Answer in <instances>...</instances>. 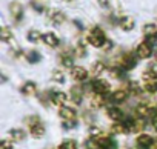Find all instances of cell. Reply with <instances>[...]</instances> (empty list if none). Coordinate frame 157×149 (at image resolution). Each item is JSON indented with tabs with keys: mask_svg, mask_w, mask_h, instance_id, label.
<instances>
[{
	"mask_svg": "<svg viewBox=\"0 0 157 149\" xmlns=\"http://www.w3.org/2000/svg\"><path fill=\"white\" fill-rule=\"evenodd\" d=\"M143 83H145V89L148 92H155L157 91V68L155 66H149L145 71Z\"/></svg>",
	"mask_w": 157,
	"mask_h": 149,
	"instance_id": "cell-1",
	"label": "cell"
},
{
	"mask_svg": "<svg viewBox=\"0 0 157 149\" xmlns=\"http://www.w3.org/2000/svg\"><path fill=\"white\" fill-rule=\"evenodd\" d=\"M88 42L96 48H103L105 43H106V37H105V34L100 28H93L90 35H88Z\"/></svg>",
	"mask_w": 157,
	"mask_h": 149,
	"instance_id": "cell-2",
	"label": "cell"
},
{
	"mask_svg": "<svg viewBox=\"0 0 157 149\" xmlns=\"http://www.w3.org/2000/svg\"><path fill=\"white\" fill-rule=\"evenodd\" d=\"M29 132L34 138H42L45 135V126L40 123L39 118H31L29 121Z\"/></svg>",
	"mask_w": 157,
	"mask_h": 149,
	"instance_id": "cell-3",
	"label": "cell"
},
{
	"mask_svg": "<svg viewBox=\"0 0 157 149\" xmlns=\"http://www.w3.org/2000/svg\"><path fill=\"white\" fill-rule=\"evenodd\" d=\"M143 34L146 39V43H149L151 46L154 43H157V26L154 23H148L143 26Z\"/></svg>",
	"mask_w": 157,
	"mask_h": 149,
	"instance_id": "cell-4",
	"label": "cell"
},
{
	"mask_svg": "<svg viewBox=\"0 0 157 149\" xmlns=\"http://www.w3.org/2000/svg\"><path fill=\"white\" fill-rule=\"evenodd\" d=\"M93 89H94V92H96V94L105 95V94H108V92H109L111 86H109V83H108V82L97 79V80H94V82H93Z\"/></svg>",
	"mask_w": 157,
	"mask_h": 149,
	"instance_id": "cell-5",
	"label": "cell"
},
{
	"mask_svg": "<svg viewBox=\"0 0 157 149\" xmlns=\"http://www.w3.org/2000/svg\"><path fill=\"white\" fill-rule=\"evenodd\" d=\"M137 146H139V149H151L152 147V144H154V140H152V137L151 135H148V134H140L139 137H137Z\"/></svg>",
	"mask_w": 157,
	"mask_h": 149,
	"instance_id": "cell-6",
	"label": "cell"
},
{
	"mask_svg": "<svg viewBox=\"0 0 157 149\" xmlns=\"http://www.w3.org/2000/svg\"><path fill=\"white\" fill-rule=\"evenodd\" d=\"M59 115L63 121H75V111L68 106H62L59 111Z\"/></svg>",
	"mask_w": 157,
	"mask_h": 149,
	"instance_id": "cell-7",
	"label": "cell"
},
{
	"mask_svg": "<svg viewBox=\"0 0 157 149\" xmlns=\"http://www.w3.org/2000/svg\"><path fill=\"white\" fill-rule=\"evenodd\" d=\"M71 76L74 77V80L83 82V80H86V77H88V72H86V69L82 68V66H74V68L71 69Z\"/></svg>",
	"mask_w": 157,
	"mask_h": 149,
	"instance_id": "cell-8",
	"label": "cell"
},
{
	"mask_svg": "<svg viewBox=\"0 0 157 149\" xmlns=\"http://www.w3.org/2000/svg\"><path fill=\"white\" fill-rule=\"evenodd\" d=\"M136 112H137V115L139 117H142V118H145V117H154L155 114H154V109L151 108V106H148V105H145V103H142V105H139L137 108H136Z\"/></svg>",
	"mask_w": 157,
	"mask_h": 149,
	"instance_id": "cell-9",
	"label": "cell"
},
{
	"mask_svg": "<svg viewBox=\"0 0 157 149\" xmlns=\"http://www.w3.org/2000/svg\"><path fill=\"white\" fill-rule=\"evenodd\" d=\"M66 100H68V95H66L65 92H62V91H52V94H51V102H52L54 105L62 106V105H65Z\"/></svg>",
	"mask_w": 157,
	"mask_h": 149,
	"instance_id": "cell-10",
	"label": "cell"
},
{
	"mask_svg": "<svg viewBox=\"0 0 157 149\" xmlns=\"http://www.w3.org/2000/svg\"><path fill=\"white\" fill-rule=\"evenodd\" d=\"M152 54V48H151V45L149 43H140L139 45V48H137V55L140 57V58H148L149 55Z\"/></svg>",
	"mask_w": 157,
	"mask_h": 149,
	"instance_id": "cell-11",
	"label": "cell"
},
{
	"mask_svg": "<svg viewBox=\"0 0 157 149\" xmlns=\"http://www.w3.org/2000/svg\"><path fill=\"white\" fill-rule=\"evenodd\" d=\"M94 140H96V143H97V146H99L100 149H113V147H114L113 140L108 138V137H105V135H102V137H99V138H94Z\"/></svg>",
	"mask_w": 157,
	"mask_h": 149,
	"instance_id": "cell-12",
	"label": "cell"
},
{
	"mask_svg": "<svg viewBox=\"0 0 157 149\" xmlns=\"http://www.w3.org/2000/svg\"><path fill=\"white\" fill-rule=\"evenodd\" d=\"M42 40H43V43L45 45H48V46H52V48H56L60 42H59V39L52 34V32H46V34H43V37H42Z\"/></svg>",
	"mask_w": 157,
	"mask_h": 149,
	"instance_id": "cell-13",
	"label": "cell"
},
{
	"mask_svg": "<svg viewBox=\"0 0 157 149\" xmlns=\"http://www.w3.org/2000/svg\"><path fill=\"white\" fill-rule=\"evenodd\" d=\"M106 114H108V117H109L111 120H114L116 123H117V121H120V120L123 118L122 111H120V109H117V108H108Z\"/></svg>",
	"mask_w": 157,
	"mask_h": 149,
	"instance_id": "cell-14",
	"label": "cell"
},
{
	"mask_svg": "<svg viewBox=\"0 0 157 149\" xmlns=\"http://www.w3.org/2000/svg\"><path fill=\"white\" fill-rule=\"evenodd\" d=\"M134 19H131V17H122L120 19V28L123 29V31H131L132 28H134Z\"/></svg>",
	"mask_w": 157,
	"mask_h": 149,
	"instance_id": "cell-15",
	"label": "cell"
},
{
	"mask_svg": "<svg viewBox=\"0 0 157 149\" xmlns=\"http://www.w3.org/2000/svg\"><path fill=\"white\" fill-rule=\"evenodd\" d=\"M22 92H23L25 95H34V94L37 92V86H36V83H33V82H26V83L23 85V88H22Z\"/></svg>",
	"mask_w": 157,
	"mask_h": 149,
	"instance_id": "cell-16",
	"label": "cell"
},
{
	"mask_svg": "<svg viewBox=\"0 0 157 149\" xmlns=\"http://www.w3.org/2000/svg\"><path fill=\"white\" fill-rule=\"evenodd\" d=\"M136 63H137L136 55H132V54H126V55L123 57V66H125L126 69L134 68V66H136Z\"/></svg>",
	"mask_w": 157,
	"mask_h": 149,
	"instance_id": "cell-17",
	"label": "cell"
},
{
	"mask_svg": "<svg viewBox=\"0 0 157 149\" xmlns=\"http://www.w3.org/2000/svg\"><path fill=\"white\" fill-rule=\"evenodd\" d=\"M49 19H51V22H52L54 25H60V23H63L65 16H63V13H60V11H52L51 16H49Z\"/></svg>",
	"mask_w": 157,
	"mask_h": 149,
	"instance_id": "cell-18",
	"label": "cell"
},
{
	"mask_svg": "<svg viewBox=\"0 0 157 149\" xmlns=\"http://www.w3.org/2000/svg\"><path fill=\"white\" fill-rule=\"evenodd\" d=\"M10 135H11V138L14 141H22L25 138V132L22 129H11L10 131Z\"/></svg>",
	"mask_w": 157,
	"mask_h": 149,
	"instance_id": "cell-19",
	"label": "cell"
},
{
	"mask_svg": "<svg viewBox=\"0 0 157 149\" xmlns=\"http://www.w3.org/2000/svg\"><path fill=\"white\" fill-rule=\"evenodd\" d=\"M111 132H113V134H123V132H126L125 123H120V121L114 123V125L111 126Z\"/></svg>",
	"mask_w": 157,
	"mask_h": 149,
	"instance_id": "cell-20",
	"label": "cell"
},
{
	"mask_svg": "<svg viewBox=\"0 0 157 149\" xmlns=\"http://www.w3.org/2000/svg\"><path fill=\"white\" fill-rule=\"evenodd\" d=\"M71 99H72V102L74 103H80L82 102V91L78 89V88H72L71 89Z\"/></svg>",
	"mask_w": 157,
	"mask_h": 149,
	"instance_id": "cell-21",
	"label": "cell"
},
{
	"mask_svg": "<svg viewBox=\"0 0 157 149\" xmlns=\"http://www.w3.org/2000/svg\"><path fill=\"white\" fill-rule=\"evenodd\" d=\"M11 13H13V16L16 17L17 22L22 19V6H20L19 3H13V5H11Z\"/></svg>",
	"mask_w": 157,
	"mask_h": 149,
	"instance_id": "cell-22",
	"label": "cell"
},
{
	"mask_svg": "<svg viewBox=\"0 0 157 149\" xmlns=\"http://www.w3.org/2000/svg\"><path fill=\"white\" fill-rule=\"evenodd\" d=\"M126 91H123V89H119V91H116V92H113V100L114 102H125L126 100Z\"/></svg>",
	"mask_w": 157,
	"mask_h": 149,
	"instance_id": "cell-23",
	"label": "cell"
},
{
	"mask_svg": "<svg viewBox=\"0 0 157 149\" xmlns=\"http://www.w3.org/2000/svg\"><path fill=\"white\" fill-rule=\"evenodd\" d=\"M57 149H77V143L74 140H65Z\"/></svg>",
	"mask_w": 157,
	"mask_h": 149,
	"instance_id": "cell-24",
	"label": "cell"
},
{
	"mask_svg": "<svg viewBox=\"0 0 157 149\" xmlns=\"http://www.w3.org/2000/svg\"><path fill=\"white\" fill-rule=\"evenodd\" d=\"M103 71H105V65L102 61H96L93 65V74H94V76H99V74H102Z\"/></svg>",
	"mask_w": 157,
	"mask_h": 149,
	"instance_id": "cell-25",
	"label": "cell"
},
{
	"mask_svg": "<svg viewBox=\"0 0 157 149\" xmlns=\"http://www.w3.org/2000/svg\"><path fill=\"white\" fill-rule=\"evenodd\" d=\"M43 35L39 32V31H36V29H31L29 32H28V40H31V42H37L39 39H42Z\"/></svg>",
	"mask_w": 157,
	"mask_h": 149,
	"instance_id": "cell-26",
	"label": "cell"
},
{
	"mask_svg": "<svg viewBox=\"0 0 157 149\" xmlns=\"http://www.w3.org/2000/svg\"><path fill=\"white\" fill-rule=\"evenodd\" d=\"M26 60H28L29 63H36V61H39V60H40V55H39V52L31 51V52L26 55Z\"/></svg>",
	"mask_w": 157,
	"mask_h": 149,
	"instance_id": "cell-27",
	"label": "cell"
},
{
	"mask_svg": "<svg viewBox=\"0 0 157 149\" xmlns=\"http://www.w3.org/2000/svg\"><path fill=\"white\" fill-rule=\"evenodd\" d=\"M52 80H56L57 83H63V82H65V76H63L60 71H54V74H52Z\"/></svg>",
	"mask_w": 157,
	"mask_h": 149,
	"instance_id": "cell-28",
	"label": "cell"
},
{
	"mask_svg": "<svg viewBox=\"0 0 157 149\" xmlns=\"http://www.w3.org/2000/svg\"><path fill=\"white\" fill-rule=\"evenodd\" d=\"M105 103V100H103V95H100V94H96L94 97H93V105L94 106H102Z\"/></svg>",
	"mask_w": 157,
	"mask_h": 149,
	"instance_id": "cell-29",
	"label": "cell"
},
{
	"mask_svg": "<svg viewBox=\"0 0 157 149\" xmlns=\"http://www.w3.org/2000/svg\"><path fill=\"white\" fill-rule=\"evenodd\" d=\"M62 63H63L66 68H71V66H72V58H71V55L63 54V55H62Z\"/></svg>",
	"mask_w": 157,
	"mask_h": 149,
	"instance_id": "cell-30",
	"label": "cell"
},
{
	"mask_svg": "<svg viewBox=\"0 0 157 149\" xmlns=\"http://www.w3.org/2000/svg\"><path fill=\"white\" fill-rule=\"evenodd\" d=\"M129 91H131L132 94H140V92H142L139 83H136V82H131V83H129Z\"/></svg>",
	"mask_w": 157,
	"mask_h": 149,
	"instance_id": "cell-31",
	"label": "cell"
},
{
	"mask_svg": "<svg viewBox=\"0 0 157 149\" xmlns=\"http://www.w3.org/2000/svg\"><path fill=\"white\" fill-rule=\"evenodd\" d=\"M11 37H13L11 31H10L8 28H3V29H2V40H10Z\"/></svg>",
	"mask_w": 157,
	"mask_h": 149,
	"instance_id": "cell-32",
	"label": "cell"
},
{
	"mask_svg": "<svg viewBox=\"0 0 157 149\" xmlns=\"http://www.w3.org/2000/svg\"><path fill=\"white\" fill-rule=\"evenodd\" d=\"M75 52L78 54V55H83L85 54V43L83 42H78V45H77V49H75Z\"/></svg>",
	"mask_w": 157,
	"mask_h": 149,
	"instance_id": "cell-33",
	"label": "cell"
},
{
	"mask_svg": "<svg viewBox=\"0 0 157 149\" xmlns=\"http://www.w3.org/2000/svg\"><path fill=\"white\" fill-rule=\"evenodd\" d=\"M2 149H13V141L3 140V141H2Z\"/></svg>",
	"mask_w": 157,
	"mask_h": 149,
	"instance_id": "cell-34",
	"label": "cell"
},
{
	"mask_svg": "<svg viewBox=\"0 0 157 149\" xmlns=\"http://www.w3.org/2000/svg\"><path fill=\"white\" fill-rule=\"evenodd\" d=\"M63 126L65 128H72V126H75V121H63Z\"/></svg>",
	"mask_w": 157,
	"mask_h": 149,
	"instance_id": "cell-35",
	"label": "cell"
},
{
	"mask_svg": "<svg viewBox=\"0 0 157 149\" xmlns=\"http://www.w3.org/2000/svg\"><path fill=\"white\" fill-rule=\"evenodd\" d=\"M97 2H99V3H100L103 8H108V3H109L108 0H97Z\"/></svg>",
	"mask_w": 157,
	"mask_h": 149,
	"instance_id": "cell-36",
	"label": "cell"
},
{
	"mask_svg": "<svg viewBox=\"0 0 157 149\" xmlns=\"http://www.w3.org/2000/svg\"><path fill=\"white\" fill-rule=\"evenodd\" d=\"M152 126H154V129L157 131V114L152 117Z\"/></svg>",
	"mask_w": 157,
	"mask_h": 149,
	"instance_id": "cell-37",
	"label": "cell"
},
{
	"mask_svg": "<svg viewBox=\"0 0 157 149\" xmlns=\"http://www.w3.org/2000/svg\"><path fill=\"white\" fill-rule=\"evenodd\" d=\"M155 61H157V52H155Z\"/></svg>",
	"mask_w": 157,
	"mask_h": 149,
	"instance_id": "cell-38",
	"label": "cell"
}]
</instances>
